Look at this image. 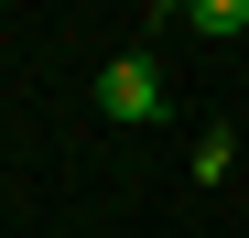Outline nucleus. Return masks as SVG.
<instances>
[{"instance_id":"f257e3e1","label":"nucleus","mask_w":249,"mask_h":238,"mask_svg":"<svg viewBox=\"0 0 249 238\" xmlns=\"http://www.w3.org/2000/svg\"><path fill=\"white\" fill-rule=\"evenodd\" d=\"M98 108H108V119H130V130H141V119H162V76H152L141 54H119V65L98 76Z\"/></svg>"},{"instance_id":"f03ea898","label":"nucleus","mask_w":249,"mask_h":238,"mask_svg":"<svg viewBox=\"0 0 249 238\" xmlns=\"http://www.w3.org/2000/svg\"><path fill=\"white\" fill-rule=\"evenodd\" d=\"M184 22H195V33H249V0H195Z\"/></svg>"}]
</instances>
